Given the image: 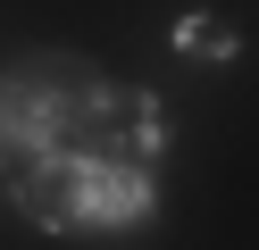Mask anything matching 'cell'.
Segmentation results:
<instances>
[{
    "label": "cell",
    "instance_id": "3",
    "mask_svg": "<svg viewBox=\"0 0 259 250\" xmlns=\"http://www.w3.org/2000/svg\"><path fill=\"white\" fill-rule=\"evenodd\" d=\"M17 167H25V150H17V133L0 125V175H17Z\"/></svg>",
    "mask_w": 259,
    "mask_h": 250
},
{
    "label": "cell",
    "instance_id": "1",
    "mask_svg": "<svg viewBox=\"0 0 259 250\" xmlns=\"http://www.w3.org/2000/svg\"><path fill=\"white\" fill-rule=\"evenodd\" d=\"M9 192L42 233H84V150H34L9 175Z\"/></svg>",
    "mask_w": 259,
    "mask_h": 250
},
{
    "label": "cell",
    "instance_id": "2",
    "mask_svg": "<svg viewBox=\"0 0 259 250\" xmlns=\"http://www.w3.org/2000/svg\"><path fill=\"white\" fill-rule=\"evenodd\" d=\"M167 42L184 50V59H201V67H226V59H242V33H234V17H218V9H184L167 25Z\"/></svg>",
    "mask_w": 259,
    "mask_h": 250
}]
</instances>
